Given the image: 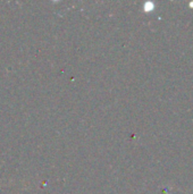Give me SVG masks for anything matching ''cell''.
Returning <instances> with one entry per match:
<instances>
[{"label":"cell","mask_w":193,"mask_h":194,"mask_svg":"<svg viewBox=\"0 0 193 194\" xmlns=\"http://www.w3.org/2000/svg\"><path fill=\"white\" fill-rule=\"evenodd\" d=\"M154 2L152 1H147V2H144V5H143V9H144V12H147V13H150V12H152L154 9Z\"/></svg>","instance_id":"6da1fadb"},{"label":"cell","mask_w":193,"mask_h":194,"mask_svg":"<svg viewBox=\"0 0 193 194\" xmlns=\"http://www.w3.org/2000/svg\"><path fill=\"white\" fill-rule=\"evenodd\" d=\"M190 6H191V7H193V2H191V3H190Z\"/></svg>","instance_id":"7a4b0ae2"}]
</instances>
